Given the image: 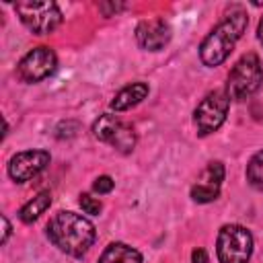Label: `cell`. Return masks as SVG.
Listing matches in <instances>:
<instances>
[{"label":"cell","mask_w":263,"mask_h":263,"mask_svg":"<svg viewBox=\"0 0 263 263\" xmlns=\"http://www.w3.org/2000/svg\"><path fill=\"white\" fill-rule=\"evenodd\" d=\"M47 238L70 257H84L95 245V224L76 212H58L47 222Z\"/></svg>","instance_id":"6da1fadb"},{"label":"cell","mask_w":263,"mask_h":263,"mask_svg":"<svg viewBox=\"0 0 263 263\" xmlns=\"http://www.w3.org/2000/svg\"><path fill=\"white\" fill-rule=\"evenodd\" d=\"M247 25H249L247 10L240 6L230 8L224 14V18L203 37V41L199 45V60L208 68H216L222 62H226V58L234 49L236 41L247 31Z\"/></svg>","instance_id":"7a4b0ae2"},{"label":"cell","mask_w":263,"mask_h":263,"mask_svg":"<svg viewBox=\"0 0 263 263\" xmlns=\"http://www.w3.org/2000/svg\"><path fill=\"white\" fill-rule=\"evenodd\" d=\"M263 84V66L257 53H245L226 78V95L230 101H242L255 95Z\"/></svg>","instance_id":"3957f363"},{"label":"cell","mask_w":263,"mask_h":263,"mask_svg":"<svg viewBox=\"0 0 263 263\" xmlns=\"http://www.w3.org/2000/svg\"><path fill=\"white\" fill-rule=\"evenodd\" d=\"M216 255L220 263H249L253 255V234L240 224H224L218 232Z\"/></svg>","instance_id":"277c9868"},{"label":"cell","mask_w":263,"mask_h":263,"mask_svg":"<svg viewBox=\"0 0 263 263\" xmlns=\"http://www.w3.org/2000/svg\"><path fill=\"white\" fill-rule=\"evenodd\" d=\"M14 10L21 18V23L35 35H49L62 25V10L55 2L43 0H27V2H16Z\"/></svg>","instance_id":"5b68a950"},{"label":"cell","mask_w":263,"mask_h":263,"mask_svg":"<svg viewBox=\"0 0 263 263\" xmlns=\"http://www.w3.org/2000/svg\"><path fill=\"white\" fill-rule=\"evenodd\" d=\"M228 109H230V99L224 88L208 92L193 111V123H195L197 134L210 136V134L218 132L222 127V123L226 121Z\"/></svg>","instance_id":"8992f818"},{"label":"cell","mask_w":263,"mask_h":263,"mask_svg":"<svg viewBox=\"0 0 263 263\" xmlns=\"http://www.w3.org/2000/svg\"><path fill=\"white\" fill-rule=\"evenodd\" d=\"M55 66H58L55 51L47 45H39L21 58V62L16 66V74L23 82L35 84V82H41L43 78H47L49 74H53Z\"/></svg>","instance_id":"52a82bcc"},{"label":"cell","mask_w":263,"mask_h":263,"mask_svg":"<svg viewBox=\"0 0 263 263\" xmlns=\"http://www.w3.org/2000/svg\"><path fill=\"white\" fill-rule=\"evenodd\" d=\"M51 156L47 150H23L16 152L8 160V177L16 183H25L33 177H37L47 164Z\"/></svg>","instance_id":"ba28073f"},{"label":"cell","mask_w":263,"mask_h":263,"mask_svg":"<svg viewBox=\"0 0 263 263\" xmlns=\"http://www.w3.org/2000/svg\"><path fill=\"white\" fill-rule=\"evenodd\" d=\"M173 31L164 18H146L136 27V41L146 51H160L171 41Z\"/></svg>","instance_id":"9c48e42d"},{"label":"cell","mask_w":263,"mask_h":263,"mask_svg":"<svg viewBox=\"0 0 263 263\" xmlns=\"http://www.w3.org/2000/svg\"><path fill=\"white\" fill-rule=\"evenodd\" d=\"M148 92H150V88H148L146 82H132V84H127V86H123L121 90L115 92L109 107L113 111H127L132 107L140 105L148 97Z\"/></svg>","instance_id":"30bf717a"},{"label":"cell","mask_w":263,"mask_h":263,"mask_svg":"<svg viewBox=\"0 0 263 263\" xmlns=\"http://www.w3.org/2000/svg\"><path fill=\"white\" fill-rule=\"evenodd\" d=\"M142 253L125 242H111L105 247L97 263H142Z\"/></svg>","instance_id":"8fae6325"},{"label":"cell","mask_w":263,"mask_h":263,"mask_svg":"<svg viewBox=\"0 0 263 263\" xmlns=\"http://www.w3.org/2000/svg\"><path fill=\"white\" fill-rule=\"evenodd\" d=\"M49 205H51V193H49V191H39L33 199H29V201L21 208L18 218H21V222L31 224V222H35L41 214H45V210H47Z\"/></svg>","instance_id":"7c38bea8"},{"label":"cell","mask_w":263,"mask_h":263,"mask_svg":"<svg viewBox=\"0 0 263 263\" xmlns=\"http://www.w3.org/2000/svg\"><path fill=\"white\" fill-rule=\"evenodd\" d=\"M121 123H123V121H121L117 115H113V113H103V115L92 123V136H95L97 140L109 144Z\"/></svg>","instance_id":"4fadbf2b"},{"label":"cell","mask_w":263,"mask_h":263,"mask_svg":"<svg viewBox=\"0 0 263 263\" xmlns=\"http://www.w3.org/2000/svg\"><path fill=\"white\" fill-rule=\"evenodd\" d=\"M136 142H138V138H136L134 127L127 125V123H121L109 144H111L115 150H119L121 154H127V152H132V150L136 148Z\"/></svg>","instance_id":"5bb4252c"},{"label":"cell","mask_w":263,"mask_h":263,"mask_svg":"<svg viewBox=\"0 0 263 263\" xmlns=\"http://www.w3.org/2000/svg\"><path fill=\"white\" fill-rule=\"evenodd\" d=\"M247 181L257 191H263V150L255 152L247 164Z\"/></svg>","instance_id":"9a60e30c"},{"label":"cell","mask_w":263,"mask_h":263,"mask_svg":"<svg viewBox=\"0 0 263 263\" xmlns=\"http://www.w3.org/2000/svg\"><path fill=\"white\" fill-rule=\"evenodd\" d=\"M218 197H220V187H216V185H208V183L197 181L191 187V199L197 203H212Z\"/></svg>","instance_id":"2e32d148"},{"label":"cell","mask_w":263,"mask_h":263,"mask_svg":"<svg viewBox=\"0 0 263 263\" xmlns=\"http://www.w3.org/2000/svg\"><path fill=\"white\" fill-rule=\"evenodd\" d=\"M199 181H201V183H208V185H216V187H220L222 181H224V164L218 162V160H216V162H210V164L203 168Z\"/></svg>","instance_id":"e0dca14e"},{"label":"cell","mask_w":263,"mask_h":263,"mask_svg":"<svg viewBox=\"0 0 263 263\" xmlns=\"http://www.w3.org/2000/svg\"><path fill=\"white\" fill-rule=\"evenodd\" d=\"M78 203H80L82 212H84V214H90V216H97V214L103 210V203L99 201V197H92L90 193H80Z\"/></svg>","instance_id":"ac0fdd59"},{"label":"cell","mask_w":263,"mask_h":263,"mask_svg":"<svg viewBox=\"0 0 263 263\" xmlns=\"http://www.w3.org/2000/svg\"><path fill=\"white\" fill-rule=\"evenodd\" d=\"M113 187H115V181H113L109 175H101V177H97V179H95V183H92V189H95L99 195L111 193V191H113Z\"/></svg>","instance_id":"d6986e66"},{"label":"cell","mask_w":263,"mask_h":263,"mask_svg":"<svg viewBox=\"0 0 263 263\" xmlns=\"http://www.w3.org/2000/svg\"><path fill=\"white\" fill-rule=\"evenodd\" d=\"M123 8H125L123 4H107V2L99 4V10H103L105 16H111L113 12H119V10H123Z\"/></svg>","instance_id":"ffe728a7"},{"label":"cell","mask_w":263,"mask_h":263,"mask_svg":"<svg viewBox=\"0 0 263 263\" xmlns=\"http://www.w3.org/2000/svg\"><path fill=\"white\" fill-rule=\"evenodd\" d=\"M0 220H2V238H0V242H2V245H6V240H8V236H10L12 226H10V222H8V218H6V216H2Z\"/></svg>","instance_id":"44dd1931"},{"label":"cell","mask_w":263,"mask_h":263,"mask_svg":"<svg viewBox=\"0 0 263 263\" xmlns=\"http://www.w3.org/2000/svg\"><path fill=\"white\" fill-rule=\"evenodd\" d=\"M191 261H193V263H208L210 257H208V253H205L203 249H195V251L191 253Z\"/></svg>","instance_id":"7402d4cb"},{"label":"cell","mask_w":263,"mask_h":263,"mask_svg":"<svg viewBox=\"0 0 263 263\" xmlns=\"http://www.w3.org/2000/svg\"><path fill=\"white\" fill-rule=\"evenodd\" d=\"M257 37H259V41L263 43V16H261V21H259V27H257Z\"/></svg>","instance_id":"603a6c76"}]
</instances>
